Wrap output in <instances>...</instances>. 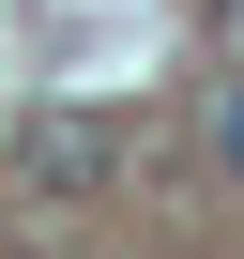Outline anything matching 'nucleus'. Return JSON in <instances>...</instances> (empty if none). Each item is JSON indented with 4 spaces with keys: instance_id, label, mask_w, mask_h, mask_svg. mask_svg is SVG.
Instances as JSON below:
<instances>
[{
    "instance_id": "2",
    "label": "nucleus",
    "mask_w": 244,
    "mask_h": 259,
    "mask_svg": "<svg viewBox=\"0 0 244 259\" xmlns=\"http://www.w3.org/2000/svg\"><path fill=\"white\" fill-rule=\"evenodd\" d=\"M198 138H214V168L244 183V76H214V107H198Z\"/></svg>"
},
{
    "instance_id": "1",
    "label": "nucleus",
    "mask_w": 244,
    "mask_h": 259,
    "mask_svg": "<svg viewBox=\"0 0 244 259\" xmlns=\"http://www.w3.org/2000/svg\"><path fill=\"white\" fill-rule=\"evenodd\" d=\"M107 168H122V122H107V107H31V122H16V183H31V198H92Z\"/></svg>"
},
{
    "instance_id": "3",
    "label": "nucleus",
    "mask_w": 244,
    "mask_h": 259,
    "mask_svg": "<svg viewBox=\"0 0 244 259\" xmlns=\"http://www.w3.org/2000/svg\"><path fill=\"white\" fill-rule=\"evenodd\" d=\"M214 46H229V76H244V0H214Z\"/></svg>"
}]
</instances>
